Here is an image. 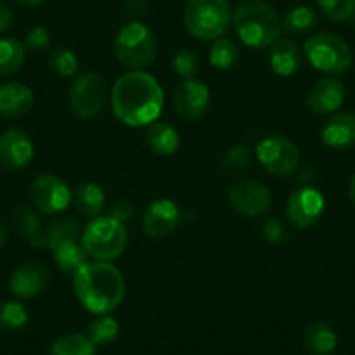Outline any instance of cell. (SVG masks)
Returning a JSON list of instances; mask_svg holds the SVG:
<instances>
[{
    "label": "cell",
    "instance_id": "cell-1",
    "mask_svg": "<svg viewBox=\"0 0 355 355\" xmlns=\"http://www.w3.org/2000/svg\"><path fill=\"white\" fill-rule=\"evenodd\" d=\"M164 107V93L155 77L146 71H129L112 89V108L125 125L141 128L159 119Z\"/></svg>",
    "mask_w": 355,
    "mask_h": 355
},
{
    "label": "cell",
    "instance_id": "cell-2",
    "mask_svg": "<svg viewBox=\"0 0 355 355\" xmlns=\"http://www.w3.org/2000/svg\"><path fill=\"white\" fill-rule=\"evenodd\" d=\"M73 289L85 310L98 315L119 309L125 296V281L110 261H87L73 274Z\"/></svg>",
    "mask_w": 355,
    "mask_h": 355
},
{
    "label": "cell",
    "instance_id": "cell-3",
    "mask_svg": "<svg viewBox=\"0 0 355 355\" xmlns=\"http://www.w3.org/2000/svg\"><path fill=\"white\" fill-rule=\"evenodd\" d=\"M232 23L239 39L254 49L270 47L282 32V19L277 9L261 0L239 6L232 16Z\"/></svg>",
    "mask_w": 355,
    "mask_h": 355
},
{
    "label": "cell",
    "instance_id": "cell-4",
    "mask_svg": "<svg viewBox=\"0 0 355 355\" xmlns=\"http://www.w3.org/2000/svg\"><path fill=\"white\" fill-rule=\"evenodd\" d=\"M114 54L119 63L128 70L143 71L157 58L155 35L145 23H128L115 35Z\"/></svg>",
    "mask_w": 355,
    "mask_h": 355
},
{
    "label": "cell",
    "instance_id": "cell-5",
    "mask_svg": "<svg viewBox=\"0 0 355 355\" xmlns=\"http://www.w3.org/2000/svg\"><path fill=\"white\" fill-rule=\"evenodd\" d=\"M80 244L87 256L98 261L117 259L128 248L125 225L112 216H98L82 230Z\"/></svg>",
    "mask_w": 355,
    "mask_h": 355
},
{
    "label": "cell",
    "instance_id": "cell-6",
    "mask_svg": "<svg viewBox=\"0 0 355 355\" xmlns=\"http://www.w3.org/2000/svg\"><path fill=\"white\" fill-rule=\"evenodd\" d=\"M232 16L228 0H187L183 21L196 39L214 40L227 32Z\"/></svg>",
    "mask_w": 355,
    "mask_h": 355
},
{
    "label": "cell",
    "instance_id": "cell-7",
    "mask_svg": "<svg viewBox=\"0 0 355 355\" xmlns=\"http://www.w3.org/2000/svg\"><path fill=\"white\" fill-rule=\"evenodd\" d=\"M305 56L315 70L326 73H343L352 67L354 54L347 40L336 33L322 32L305 42Z\"/></svg>",
    "mask_w": 355,
    "mask_h": 355
},
{
    "label": "cell",
    "instance_id": "cell-8",
    "mask_svg": "<svg viewBox=\"0 0 355 355\" xmlns=\"http://www.w3.org/2000/svg\"><path fill=\"white\" fill-rule=\"evenodd\" d=\"M108 100V84L100 73L85 71L73 80L68 94L71 112L82 121L96 117Z\"/></svg>",
    "mask_w": 355,
    "mask_h": 355
},
{
    "label": "cell",
    "instance_id": "cell-9",
    "mask_svg": "<svg viewBox=\"0 0 355 355\" xmlns=\"http://www.w3.org/2000/svg\"><path fill=\"white\" fill-rule=\"evenodd\" d=\"M256 159L266 173L289 176L300 167V150L284 136H268L256 146Z\"/></svg>",
    "mask_w": 355,
    "mask_h": 355
},
{
    "label": "cell",
    "instance_id": "cell-10",
    "mask_svg": "<svg viewBox=\"0 0 355 355\" xmlns=\"http://www.w3.org/2000/svg\"><path fill=\"white\" fill-rule=\"evenodd\" d=\"M232 209L242 216H263L272 207V192L258 180H239L228 190Z\"/></svg>",
    "mask_w": 355,
    "mask_h": 355
},
{
    "label": "cell",
    "instance_id": "cell-11",
    "mask_svg": "<svg viewBox=\"0 0 355 355\" xmlns=\"http://www.w3.org/2000/svg\"><path fill=\"white\" fill-rule=\"evenodd\" d=\"M30 199L44 214H60L70 206L71 190L54 174H39L30 185Z\"/></svg>",
    "mask_w": 355,
    "mask_h": 355
},
{
    "label": "cell",
    "instance_id": "cell-12",
    "mask_svg": "<svg viewBox=\"0 0 355 355\" xmlns=\"http://www.w3.org/2000/svg\"><path fill=\"white\" fill-rule=\"evenodd\" d=\"M322 213V193L315 189H309V187L295 190L286 204V216H288L289 223L295 225L300 230H306L319 223Z\"/></svg>",
    "mask_w": 355,
    "mask_h": 355
},
{
    "label": "cell",
    "instance_id": "cell-13",
    "mask_svg": "<svg viewBox=\"0 0 355 355\" xmlns=\"http://www.w3.org/2000/svg\"><path fill=\"white\" fill-rule=\"evenodd\" d=\"M209 89L196 78L183 80L174 91V110L183 121L196 122L206 115L209 108Z\"/></svg>",
    "mask_w": 355,
    "mask_h": 355
},
{
    "label": "cell",
    "instance_id": "cell-14",
    "mask_svg": "<svg viewBox=\"0 0 355 355\" xmlns=\"http://www.w3.org/2000/svg\"><path fill=\"white\" fill-rule=\"evenodd\" d=\"M33 159V143L28 132L11 128L0 135V164L9 171H19Z\"/></svg>",
    "mask_w": 355,
    "mask_h": 355
},
{
    "label": "cell",
    "instance_id": "cell-15",
    "mask_svg": "<svg viewBox=\"0 0 355 355\" xmlns=\"http://www.w3.org/2000/svg\"><path fill=\"white\" fill-rule=\"evenodd\" d=\"M49 268L40 261H26L19 265L9 279V289L23 300L40 295L49 284Z\"/></svg>",
    "mask_w": 355,
    "mask_h": 355
},
{
    "label": "cell",
    "instance_id": "cell-16",
    "mask_svg": "<svg viewBox=\"0 0 355 355\" xmlns=\"http://www.w3.org/2000/svg\"><path fill=\"white\" fill-rule=\"evenodd\" d=\"M178 220H180V211L176 204L171 199H157L146 207L141 218V227L148 237L162 239L176 228Z\"/></svg>",
    "mask_w": 355,
    "mask_h": 355
},
{
    "label": "cell",
    "instance_id": "cell-17",
    "mask_svg": "<svg viewBox=\"0 0 355 355\" xmlns=\"http://www.w3.org/2000/svg\"><path fill=\"white\" fill-rule=\"evenodd\" d=\"M80 225L73 218H58L51 223L46 225V228L40 230V234L35 239L30 241V244L35 249H51L56 251L63 244H70V242L80 241Z\"/></svg>",
    "mask_w": 355,
    "mask_h": 355
},
{
    "label": "cell",
    "instance_id": "cell-18",
    "mask_svg": "<svg viewBox=\"0 0 355 355\" xmlns=\"http://www.w3.org/2000/svg\"><path fill=\"white\" fill-rule=\"evenodd\" d=\"M345 100V87L334 78H320L306 94V107L315 114H333Z\"/></svg>",
    "mask_w": 355,
    "mask_h": 355
},
{
    "label": "cell",
    "instance_id": "cell-19",
    "mask_svg": "<svg viewBox=\"0 0 355 355\" xmlns=\"http://www.w3.org/2000/svg\"><path fill=\"white\" fill-rule=\"evenodd\" d=\"M33 107V93L21 82H8L0 85V117L18 119L28 114Z\"/></svg>",
    "mask_w": 355,
    "mask_h": 355
},
{
    "label": "cell",
    "instance_id": "cell-20",
    "mask_svg": "<svg viewBox=\"0 0 355 355\" xmlns=\"http://www.w3.org/2000/svg\"><path fill=\"white\" fill-rule=\"evenodd\" d=\"M326 146L333 150H347L355 145V115L336 114L329 117L320 131Z\"/></svg>",
    "mask_w": 355,
    "mask_h": 355
},
{
    "label": "cell",
    "instance_id": "cell-21",
    "mask_svg": "<svg viewBox=\"0 0 355 355\" xmlns=\"http://www.w3.org/2000/svg\"><path fill=\"white\" fill-rule=\"evenodd\" d=\"M302 49L291 39H279L270 46L268 61H270L272 70L281 77L296 73L302 67Z\"/></svg>",
    "mask_w": 355,
    "mask_h": 355
},
{
    "label": "cell",
    "instance_id": "cell-22",
    "mask_svg": "<svg viewBox=\"0 0 355 355\" xmlns=\"http://www.w3.org/2000/svg\"><path fill=\"white\" fill-rule=\"evenodd\" d=\"M71 202L82 216L94 220V218L101 216L105 209V193L96 183H78L71 192Z\"/></svg>",
    "mask_w": 355,
    "mask_h": 355
},
{
    "label": "cell",
    "instance_id": "cell-23",
    "mask_svg": "<svg viewBox=\"0 0 355 355\" xmlns=\"http://www.w3.org/2000/svg\"><path fill=\"white\" fill-rule=\"evenodd\" d=\"M146 146L153 155H173L180 146V135L167 122H153L146 131Z\"/></svg>",
    "mask_w": 355,
    "mask_h": 355
},
{
    "label": "cell",
    "instance_id": "cell-24",
    "mask_svg": "<svg viewBox=\"0 0 355 355\" xmlns=\"http://www.w3.org/2000/svg\"><path fill=\"white\" fill-rule=\"evenodd\" d=\"M303 341L306 350L312 355H331L336 350L338 338L329 324L324 320H315L305 329Z\"/></svg>",
    "mask_w": 355,
    "mask_h": 355
},
{
    "label": "cell",
    "instance_id": "cell-25",
    "mask_svg": "<svg viewBox=\"0 0 355 355\" xmlns=\"http://www.w3.org/2000/svg\"><path fill=\"white\" fill-rule=\"evenodd\" d=\"M317 23H319V16H317L315 9L309 8V6H298L286 12L284 19H282V30L295 37L305 35L315 28Z\"/></svg>",
    "mask_w": 355,
    "mask_h": 355
},
{
    "label": "cell",
    "instance_id": "cell-26",
    "mask_svg": "<svg viewBox=\"0 0 355 355\" xmlns=\"http://www.w3.org/2000/svg\"><path fill=\"white\" fill-rule=\"evenodd\" d=\"M51 355H96V345L87 334H63L53 343Z\"/></svg>",
    "mask_w": 355,
    "mask_h": 355
},
{
    "label": "cell",
    "instance_id": "cell-27",
    "mask_svg": "<svg viewBox=\"0 0 355 355\" xmlns=\"http://www.w3.org/2000/svg\"><path fill=\"white\" fill-rule=\"evenodd\" d=\"M26 49L16 39H0V75H12L25 64Z\"/></svg>",
    "mask_w": 355,
    "mask_h": 355
},
{
    "label": "cell",
    "instance_id": "cell-28",
    "mask_svg": "<svg viewBox=\"0 0 355 355\" xmlns=\"http://www.w3.org/2000/svg\"><path fill=\"white\" fill-rule=\"evenodd\" d=\"M54 261H56L58 268L64 274H71L80 268L84 263H87V252L84 251L80 242H70V244H63L61 248H58L56 251H53Z\"/></svg>",
    "mask_w": 355,
    "mask_h": 355
},
{
    "label": "cell",
    "instance_id": "cell-29",
    "mask_svg": "<svg viewBox=\"0 0 355 355\" xmlns=\"http://www.w3.org/2000/svg\"><path fill=\"white\" fill-rule=\"evenodd\" d=\"M9 220H11L15 232H18L21 237L28 239V242L35 239L40 234V230H42L39 214L26 206H16L11 211V214H9Z\"/></svg>",
    "mask_w": 355,
    "mask_h": 355
},
{
    "label": "cell",
    "instance_id": "cell-30",
    "mask_svg": "<svg viewBox=\"0 0 355 355\" xmlns=\"http://www.w3.org/2000/svg\"><path fill=\"white\" fill-rule=\"evenodd\" d=\"M241 58V51H239L237 44L227 37H218L214 39L213 46L209 51V61L214 68L220 70H228V68L235 67Z\"/></svg>",
    "mask_w": 355,
    "mask_h": 355
},
{
    "label": "cell",
    "instance_id": "cell-31",
    "mask_svg": "<svg viewBox=\"0 0 355 355\" xmlns=\"http://www.w3.org/2000/svg\"><path fill=\"white\" fill-rule=\"evenodd\" d=\"M28 320V312L25 305L12 300L0 302V331L4 333H12V331L21 329Z\"/></svg>",
    "mask_w": 355,
    "mask_h": 355
},
{
    "label": "cell",
    "instance_id": "cell-32",
    "mask_svg": "<svg viewBox=\"0 0 355 355\" xmlns=\"http://www.w3.org/2000/svg\"><path fill=\"white\" fill-rule=\"evenodd\" d=\"M87 336L93 340L94 345H101V347L110 345L119 336V322L108 313L100 315L89 324Z\"/></svg>",
    "mask_w": 355,
    "mask_h": 355
},
{
    "label": "cell",
    "instance_id": "cell-33",
    "mask_svg": "<svg viewBox=\"0 0 355 355\" xmlns=\"http://www.w3.org/2000/svg\"><path fill=\"white\" fill-rule=\"evenodd\" d=\"M251 150L245 145H234L225 152L223 160H221V169L227 176H237L244 173L251 164Z\"/></svg>",
    "mask_w": 355,
    "mask_h": 355
},
{
    "label": "cell",
    "instance_id": "cell-34",
    "mask_svg": "<svg viewBox=\"0 0 355 355\" xmlns=\"http://www.w3.org/2000/svg\"><path fill=\"white\" fill-rule=\"evenodd\" d=\"M49 68L60 77L70 78L78 71V60L73 51L67 47H56L49 54Z\"/></svg>",
    "mask_w": 355,
    "mask_h": 355
},
{
    "label": "cell",
    "instance_id": "cell-35",
    "mask_svg": "<svg viewBox=\"0 0 355 355\" xmlns=\"http://www.w3.org/2000/svg\"><path fill=\"white\" fill-rule=\"evenodd\" d=\"M322 15L331 21H345L352 18L355 11V0H317Z\"/></svg>",
    "mask_w": 355,
    "mask_h": 355
},
{
    "label": "cell",
    "instance_id": "cell-36",
    "mask_svg": "<svg viewBox=\"0 0 355 355\" xmlns=\"http://www.w3.org/2000/svg\"><path fill=\"white\" fill-rule=\"evenodd\" d=\"M197 70H199V58L193 51L182 49L178 51L173 58V71L180 75L182 78L189 80V78L196 77Z\"/></svg>",
    "mask_w": 355,
    "mask_h": 355
},
{
    "label": "cell",
    "instance_id": "cell-37",
    "mask_svg": "<svg viewBox=\"0 0 355 355\" xmlns=\"http://www.w3.org/2000/svg\"><path fill=\"white\" fill-rule=\"evenodd\" d=\"M51 44V32L46 28V26H35V28H32L28 32V35H26L25 39V49L28 51H33V53H37V51H44L47 49Z\"/></svg>",
    "mask_w": 355,
    "mask_h": 355
},
{
    "label": "cell",
    "instance_id": "cell-38",
    "mask_svg": "<svg viewBox=\"0 0 355 355\" xmlns=\"http://www.w3.org/2000/svg\"><path fill=\"white\" fill-rule=\"evenodd\" d=\"M263 235L272 244H279L286 239V228L279 218H270L263 223Z\"/></svg>",
    "mask_w": 355,
    "mask_h": 355
},
{
    "label": "cell",
    "instance_id": "cell-39",
    "mask_svg": "<svg viewBox=\"0 0 355 355\" xmlns=\"http://www.w3.org/2000/svg\"><path fill=\"white\" fill-rule=\"evenodd\" d=\"M122 11L131 21H139L148 11V4H146V0H124Z\"/></svg>",
    "mask_w": 355,
    "mask_h": 355
},
{
    "label": "cell",
    "instance_id": "cell-40",
    "mask_svg": "<svg viewBox=\"0 0 355 355\" xmlns=\"http://www.w3.org/2000/svg\"><path fill=\"white\" fill-rule=\"evenodd\" d=\"M15 21V12H12L11 6L4 0H0V35L8 32Z\"/></svg>",
    "mask_w": 355,
    "mask_h": 355
},
{
    "label": "cell",
    "instance_id": "cell-41",
    "mask_svg": "<svg viewBox=\"0 0 355 355\" xmlns=\"http://www.w3.org/2000/svg\"><path fill=\"white\" fill-rule=\"evenodd\" d=\"M132 213H135V209H132V206L129 202H125V200H122V202H117L114 207H112V218H115V220H119L121 223L125 225V221L131 220Z\"/></svg>",
    "mask_w": 355,
    "mask_h": 355
},
{
    "label": "cell",
    "instance_id": "cell-42",
    "mask_svg": "<svg viewBox=\"0 0 355 355\" xmlns=\"http://www.w3.org/2000/svg\"><path fill=\"white\" fill-rule=\"evenodd\" d=\"M16 4L23 6V8H35V6H40L46 0H15Z\"/></svg>",
    "mask_w": 355,
    "mask_h": 355
},
{
    "label": "cell",
    "instance_id": "cell-43",
    "mask_svg": "<svg viewBox=\"0 0 355 355\" xmlns=\"http://www.w3.org/2000/svg\"><path fill=\"white\" fill-rule=\"evenodd\" d=\"M348 197H350L352 202L355 204V174L352 176L350 183H348Z\"/></svg>",
    "mask_w": 355,
    "mask_h": 355
},
{
    "label": "cell",
    "instance_id": "cell-44",
    "mask_svg": "<svg viewBox=\"0 0 355 355\" xmlns=\"http://www.w3.org/2000/svg\"><path fill=\"white\" fill-rule=\"evenodd\" d=\"M6 241H8V230H6L4 225L0 223V249L4 248Z\"/></svg>",
    "mask_w": 355,
    "mask_h": 355
},
{
    "label": "cell",
    "instance_id": "cell-45",
    "mask_svg": "<svg viewBox=\"0 0 355 355\" xmlns=\"http://www.w3.org/2000/svg\"><path fill=\"white\" fill-rule=\"evenodd\" d=\"M352 18H354V21H355V11H354V16H352Z\"/></svg>",
    "mask_w": 355,
    "mask_h": 355
},
{
    "label": "cell",
    "instance_id": "cell-46",
    "mask_svg": "<svg viewBox=\"0 0 355 355\" xmlns=\"http://www.w3.org/2000/svg\"><path fill=\"white\" fill-rule=\"evenodd\" d=\"M242 2H251V0H242Z\"/></svg>",
    "mask_w": 355,
    "mask_h": 355
}]
</instances>
